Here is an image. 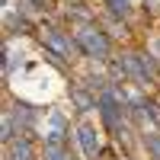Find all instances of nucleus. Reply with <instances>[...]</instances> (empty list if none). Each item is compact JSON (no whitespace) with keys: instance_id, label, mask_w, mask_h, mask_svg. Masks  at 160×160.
<instances>
[{"instance_id":"6","label":"nucleus","mask_w":160,"mask_h":160,"mask_svg":"<svg viewBox=\"0 0 160 160\" xmlns=\"http://www.w3.org/2000/svg\"><path fill=\"white\" fill-rule=\"evenodd\" d=\"M45 160H74V154L68 151L64 141H48L45 144Z\"/></svg>"},{"instance_id":"7","label":"nucleus","mask_w":160,"mask_h":160,"mask_svg":"<svg viewBox=\"0 0 160 160\" xmlns=\"http://www.w3.org/2000/svg\"><path fill=\"white\" fill-rule=\"evenodd\" d=\"M10 160H32V144H29V138L10 144Z\"/></svg>"},{"instance_id":"5","label":"nucleus","mask_w":160,"mask_h":160,"mask_svg":"<svg viewBox=\"0 0 160 160\" xmlns=\"http://www.w3.org/2000/svg\"><path fill=\"white\" fill-rule=\"evenodd\" d=\"M71 102L77 106L80 112H90L93 106H96V99H93V96H90V93H87L83 87H71Z\"/></svg>"},{"instance_id":"4","label":"nucleus","mask_w":160,"mask_h":160,"mask_svg":"<svg viewBox=\"0 0 160 160\" xmlns=\"http://www.w3.org/2000/svg\"><path fill=\"white\" fill-rule=\"evenodd\" d=\"M77 138H80V148H83L87 157H96L99 154V138H96V131H93V125H80Z\"/></svg>"},{"instance_id":"9","label":"nucleus","mask_w":160,"mask_h":160,"mask_svg":"<svg viewBox=\"0 0 160 160\" xmlns=\"http://www.w3.org/2000/svg\"><path fill=\"white\" fill-rule=\"evenodd\" d=\"M144 144L151 151V160H160V131H148L144 135Z\"/></svg>"},{"instance_id":"10","label":"nucleus","mask_w":160,"mask_h":160,"mask_svg":"<svg viewBox=\"0 0 160 160\" xmlns=\"http://www.w3.org/2000/svg\"><path fill=\"white\" fill-rule=\"evenodd\" d=\"M13 118H16V122H22L26 128H29V125H32V118H35V115H32V106L19 102V106H16V112H13Z\"/></svg>"},{"instance_id":"8","label":"nucleus","mask_w":160,"mask_h":160,"mask_svg":"<svg viewBox=\"0 0 160 160\" xmlns=\"http://www.w3.org/2000/svg\"><path fill=\"white\" fill-rule=\"evenodd\" d=\"M22 10H38V13H51L55 10V0H19Z\"/></svg>"},{"instance_id":"1","label":"nucleus","mask_w":160,"mask_h":160,"mask_svg":"<svg viewBox=\"0 0 160 160\" xmlns=\"http://www.w3.org/2000/svg\"><path fill=\"white\" fill-rule=\"evenodd\" d=\"M38 38H42L45 51H55V55H61L64 61H71L77 51H80L77 38H71L64 29H55V26H42V29H38Z\"/></svg>"},{"instance_id":"12","label":"nucleus","mask_w":160,"mask_h":160,"mask_svg":"<svg viewBox=\"0 0 160 160\" xmlns=\"http://www.w3.org/2000/svg\"><path fill=\"white\" fill-rule=\"evenodd\" d=\"M0 131H3V135H0L3 141H13V122H10V118H3V128H0Z\"/></svg>"},{"instance_id":"2","label":"nucleus","mask_w":160,"mask_h":160,"mask_svg":"<svg viewBox=\"0 0 160 160\" xmlns=\"http://www.w3.org/2000/svg\"><path fill=\"white\" fill-rule=\"evenodd\" d=\"M77 45H80V51L83 55H90V58H109V38H106V32H99L96 26H80L77 29Z\"/></svg>"},{"instance_id":"3","label":"nucleus","mask_w":160,"mask_h":160,"mask_svg":"<svg viewBox=\"0 0 160 160\" xmlns=\"http://www.w3.org/2000/svg\"><path fill=\"white\" fill-rule=\"evenodd\" d=\"M99 112H102V122H106V128L109 131H122V109L115 106V96L112 93H106V96L99 99Z\"/></svg>"},{"instance_id":"11","label":"nucleus","mask_w":160,"mask_h":160,"mask_svg":"<svg viewBox=\"0 0 160 160\" xmlns=\"http://www.w3.org/2000/svg\"><path fill=\"white\" fill-rule=\"evenodd\" d=\"M106 3H109V10L115 13V16H125L128 13V0H106Z\"/></svg>"}]
</instances>
